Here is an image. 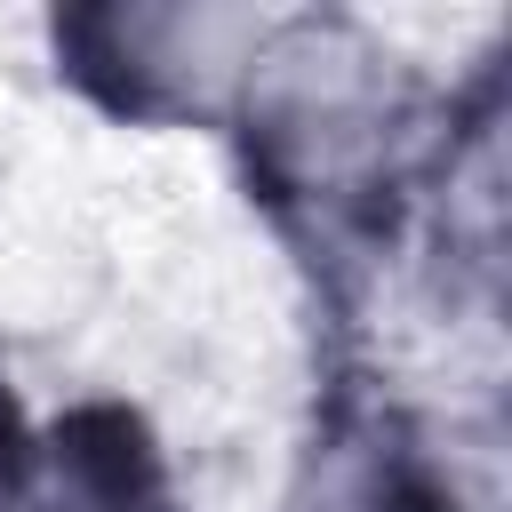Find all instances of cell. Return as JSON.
Segmentation results:
<instances>
[{
  "instance_id": "obj_1",
  "label": "cell",
  "mask_w": 512,
  "mask_h": 512,
  "mask_svg": "<svg viewBox=\"0 0 512 512\" xmlns=\"http://www.w3.org/2000/svg\"><path fill=\"white\" fill-rule=\"evenodd\" d=\"M264 40V16L240 8H88L56 16V56L112 96L120 112H160V104H200L208 80L248 72Z\"/></svg>"
}]
</instances>
